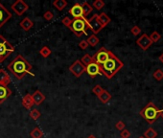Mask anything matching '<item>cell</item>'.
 Masks as SVG:
<instances>
[{
    "mask_svg": "<svg viewBox=\"0 0 163 138\" xmlns=\"http://www.w3.org/2000/svg\"><path fill=\"white\" fill-rule=\"evenodd\" d=\"M8 69L13 73L17 80L23 79L26 74H29L32 77H35V74L32 71L33 69L32 65L21 55L16 56V58L12 60V62L8 65Z\"/></svg>",
    "mask_w": 163,
    "mask_h": 138,
    "instance_id": "6da1fadb",
    "label": "cell"
},
{
    "mask_svg": "<svg viewBox=\"0 0 163 138\" xmlns=\"http://www.w3.org/2000/svg\"><path fill=\"white\" fill-rule=\"evenodd\" d=\"M123 62L118 59L114 54H112L107 62L100 65V69L102 74L105 75L108 79H111L117 72H119L123 68Z\"/></svg>",
    "mask_w": 163,
    "mask_h": 138,
    "instance_id": "7a4b0ae2",
    "label": "cell"
},
{
    "mask_svg": "<svg viewBox=\"0 0 163 138\" xmlns=\"http://www.w3.org/2000/svg\"><path fill=\"white\" fill-rule=\"evenodd\" d=\"M140 115L143 117L150 125H152L158 119V117L160 116V110L156 107V105L154 103L150 102L147 104L143 107V109L140 111Z\"/></svg>",
    "mask_w": 163,
    "mask_h": 138,
    "instance_id": "3957f363",
    "label": "cell"
},
{
    "mask_svg": "<svg viewBox=\"0 0 163 138\" xmlns=\"http://www.w3.org/2000/svg\"><path fill=\"white\" fill-rule=\"evenodd\" d=\"M77 36H82L83 35H87V30L88 29L87 19L85 17L83 18H74L68 27Z\"/></svg>",
    "mask_w": 163,
    "mask_h": 138,
    "instance_id": "277c9868",
    "label": "cell"
},
{
    "mask_svg": "<svg viewBox=\"0 0 163 138\" xmlns=\"http://www.w3.org/2000/svg\"><path fill=\"white\" fill-rule=\"evenodd\" d=\"M112 54L113 53L111 51H108V49H106L105 47H101L100 49L93 55L92 60L95 63L99 64V65H102V64H104L109 58H111V56Z\"/></svg>",
    "mask_w": 163,
    "mask_h": 138,
    "instance_id": "5b68a950",
    "label": "cell"
},
{
    "mask_svg": "<svg viewBox=\"0 0 163 138\" xmlns=\"http://www.w3.org/2000/svg\"><path fill=\"white\" fill-rule=\"evenodd\" d=\"M13 52H15V47L3 36L0 35V58L4 60Z\"/></svg>",
    "mask_w": 163,
    "mask_h": 138,
    "instance_id": "8992f818",
    "label": "cell"
},
{
    "mask_svg": "<svg viewBox=\"0 0 163 138\" xmlns=\"http://www.w3.org/2000/svg\"><path fill=\"white\" fill-rule=\"evenodd\" d=\"M69 71H70L75 77H77V78H80V77L85 72V66L81 62L80 60H77L70 65Z\"/></svg>",
    "mask_w": 163,
    "mask_h": 138,
    "instance_id": "52a82bcc",
    "label": "cell"
},
{
    "mask_svg": "<svg viewBox=\"0 0 163 138\" xmlns=\"http://www.w3.org/2000/svg\"><path fill=\"white\" fill-rule=\"evenodd\" d=\"M11 8L16 15L20 17V15H22L26 11H28L29 6H28L23 0H16L15 3H13V5L11 6Z\"/></svg>",
    "mask_w": 163,
    "mask_h": 138,
    "instance_id": "ba28073f",
    "label": "cell"
},
{
    "mask_svg": "<svg viewBox=\"0 0 163 138\" xmlns=\"http://www.w3.org/2000/svg\"><path fill=\"white\" fill-rule=\"evenodd\" d=\"M87 23H88V28L92 31L93 35L98 34L102 29H103L99 22V20H98V15H94L93 17L87 19Z\"/></svg>",
    "mask_w": 163,
    "mask_h": 138,
    "instance_id": "9c48e42d",
    "label": "cell"
},
{
    "mask_svg": "<svg viewBox=\"0 0 163 138\" xmlns=\"http://www.w3.org/2000/svg\"><path fill=\"white\" fill-rule=\"evenodd\" d=\"M136 44L143 51H146V50H148L151 46H152L153 42H152V40H151L150 36L148 35H147V34H143V35L140 36L139 38H137Z\"/></svg>",
    "mask_w": 163,
    "mask_h": 138,
    "instance_id": "30bf717a",
    "label": "cell"
},
{
    "mask_svg": "<svg viewBox=\"0 0 163 138\" xmlns=\"http://www.w3.org/2000/svg\"><path fill=\"white\" fill-rule=\"evenodd\" d=\"M12 14L11 12H9L5 7H4L3 4H1L0 2V28L3 27L6 24V22L9 19L12 18Z\"/></svg>",
    "mask_w": 163,
    "mask_h": 138,
    "instance_id": "8fae6325",
    "label": "cell"
},
{
    "mask_svg": "<svg viewBox=\"0 0 163 138\" xmlns=\"http://www.w3.org/2000/svg\"><path fill=\"white\" fill-rule=\"evenodd\" d=\"M85 71H87V73L91 77V78H95L97 75H102L100 65L95 63L94 62H91L89 65L85 67Z\"/></svg>",
    "mask_w": 163,
    "mask_h": 138,
    "instance_id": "7c38bea8",
    "label": "cell"
},
{
    "mask_svg": "<svg viewBox=\"0 0 163 138\" xmlns=\"http://www.w3.org/2000/svg\"><path fill=\"white\" fill-rule=\"evenodd\" d=\"M71 15H73L74 18H83V10H82V6L79 3H75L73 7L68 12Z\"/></svg>",
    "mask_w": 163,
    "mask_h": 138,
    "instance_id": "4fadbf2b",
    "label": "cell"
},
{
    "mask_svg": "<svg viewBox=\"0 0 163 138\" xmlns=\"http://www.w3.org/2000/svg\"><path fill=\"white\" fill-rule=\"evenodd\" d=\"M12 90L8 86H4L0 84V104H3L12 95Z\"/></svg>",
    "mask_w": 163,
    "mask_h": 138,
    "instance_id": "5bb4252c",
    "label": "cell"
},
{
    "mask_svg": "<svg viewBox=\"0 0 163 138\" xmlns=\"http://www.w3.org/2000/svg\"><path fill=\"white\" fill-rule=\"evenodd\" d=\"M32 99L33 102H34V105H39L40 104L43 103V101L45 100V96L43 95V93L39 90H36L33 93L32 95Z\"/></svg>",
    "mask_w": 163,
    "mask_h": 138,
    "instance_id": "9a60e30c",
    "label": "cell"
},
{
    "mask_svg": "<svg viewBox=\"0 0 163 138\" xmlns=\"http://www.w3.org/2000/svg\"><path fill=\"white\" fill-rule=\"evenodd\" d=\"M11 83V78L4 69H0V84L8 86Z\"/></svg>",
    "mask_w": 163,
    "mask_h": 138,
    "instance_id": "2e32d148",
    "label": "cell"
},
{
    "mask_svg": "<svg viewBox=\"0 0 163 138\" xmlns=\"http://www.w3.org/2000/svg\"><path fill=\"white\" fill-rule=\"evenodd\" d=\"M22 105L26 109H31L34 105V102H33L32 95L31 94H26L22 98Z\"/></svg>",
    "mask_w": 163,
    "mask_h": 138,
    "instance_id": "e0dca14e",
    "label": "cell"
},
{
    "mask_svg": "<svg viewBox=\"0 0 163 138\" xmlns=\"http://www.w3.org/2000/svg\"><path fill=\"white\" fill-rule=\"evenodd\" d=\"M98 20H99L102 28H104L108 25V23L111 22V17L106 13H101L100 15H98Z\"/></svg>",
    "mask_w": 163,
    "mask_h": 138,
    "instance_id": "ac0fdd59",
    "label": "cell"
},
{
    "mask_svg": "<svg viewBox=\"0 0 163 138\" xmlns=\"http://www.w3.org/2000/svg\"><path fill=\"white\" fill-rule=\"evenodd\" d=\"M19 25L24 31H29L31 28L34 26V22H33L29 17H25L24 19L21 20V22L19 23Z\"/></svg>",
    "mask_w": 163,
    "mask_h": 138,
    "instance_id": "d6986e66",
    "label": "cell"
},
{
    "mask_svg": "<svg viewBox=\"0 0 163 138\" xmlns=\"http://www.w3.org/2000/svg\"><path fill=\"white\" fill-rule=\"evenodd\" d=\"M98 99L100 100V102L101 103H103V104H107L109 102V100L111 99V93H109L108 91L107 90H104L101 92V94L100 95H98Z\"/></svg>",
    "mask_w": 163,
    "mask_h": 138,
    "instance_id": "ffe728a7",
    "label": "cell"
},
{
    "mask_svg": "<svg viewBox=\"0 0 163 138\" xmlns=\"http://www.w3.org/2000/svg\"><path fill=\"white\" fill-rule=\"evenodd\" d=\"M81 6H82V10H83V17L87 18V15H88L89 14L91 13L93 8H92L91 5H89V3L87 2V1L82 3Z\"/></svg>",
    "mask_w": 163,
    "mask_h": 138,
    "instance_id": "44dd1931",
    "label": "cell"
},
{
    "mask_svg": "<svg viewBox=\"0 0 163 138\" xmlns=\"http://www.w3.org/2000/svg\"><path fill=\"white\" fill-rule=\"evenodd\" d=\"M53 6L58 11H63L67 6V1H65V0H55L53 2Z\"/></svg>",
    "mask_w": 163,
    "mask_h": 138,
    "instance_id": "7402d4cb",
    "label": "cell"
},
{
    "mask_svg": "<svg viewBox=\"0 0 163 138\" xmlns=\"http://www.w3.org/2000/svg\"><path fill=\"white\" fill-rule=\"evenodd\" d=\"M30 135L32 138H42L43 136V132L39 128H35L33 131H31Z\"/></svg>",
    "mask_w": 163,
    "mask_h": 138,
    "instance_id": "603a6c76",
    "label": "cell"
},
{
    "mask_svg": "<svg viewBox=\"0 0 163 138\" xmlns=\"http://www.w3.org/2000/svg\"><path fill=\"white\" fill-rule=\"evenodd\" d=\"M87 41L88 43V45L90 46H96L98 43H99V38H98V36L96 35H91L89 38L87 39Z\"/></svg>",
    "mask_w": 163,
    "mask_h": 138,
    "instance_id": "cb8c5ba5",
    "label": "cell"
},
{
    "mask_svg": "<svg viewBox=\"0 0 163 138\" xmlns=\"http://www.w3.org/2000/svg\"><path fill=\"white\" fill-rule=\"evenodd\" d=\"M80 60H81V62L83 63L85 67H87V65H89V64H90L91 62H93L92 57L90 55H88V54H85Z\"/></svg>",
    "mask_w": 163,
    "mask_h": 138,
    "instance_id": "d4e9b609",
    "label": "cell"
},
{
    "mask_svg": "<svg viewBox=\"0 0 163 138\" xmlns=\"http://www.w3.org/2000/svg\"><path fill=\"white\" fill-rule=\"evenodd\" d=\"M157 136V132L153 128H149L144 133V138H156Z\"/></svg>",
    "mask_w": 163,
    "mask_h": 138,
    "instance_id": "484cf974",
    "label": "cell"
},
{
    "mask_svg": "<svg viewBox=\"0 0 163 138\" xmlns=\"http://www.w3.org/2000/svg\"><path fill=\"white\" fill-rule=\"evenodd\" d=\"M51 50H50V48H48L47 46H43L41 49L39 50V54L41 55L43 58H48L49 56L51 55Z\"/></svg>",
    "mask_w": 163,
    "mask_h": 138,
    "instance_id": "4316f807",
    "label": "cell"
},
{
    "mask_svg": "<svg viewBox=\"0 0 163 138\" xmlns=\"http://www.w3.org/2000/svg\"><path fill=\"white\" fill-rule=\"evenodd\" d=\"M150 38H151V40H152V42H153V43H154V42H157V41H159V40H160L161 36H160V34H159V33H158V32L154 31L153 33L151 34Z\"/></svg>",
    "mask_w": 163,
    "mask_h": 138,
    "instance_id": "83f0119b",
    "label": "cell"
},
{
    "mask_svg": "<svg viewBox=\"0 0 163 138\" xmlns=\"http://www.w3.org/2000/svg\"><path fill=\"white\" fill-rule=\"evenodd\" d=\"M29 115H30V117L33 119V120H35V121H36L38 120L39 117H40V112L36 108H35V109H32V110L30 111V113H29Z\"/></svg>",
    "mask_w": 163,
    "mask_h": 138,
    "instance_id": "f1b7e54d",
    "label": "cell"
},
{
    "mask_svg": "<svg viewBox=\"0 0 163 138\" xmlns=\"http://www.w3.org/2000/svg\"><path fill=\"white\" fill-rule=\"evenodd\" d=\"M153 77L156 81H158V82H160V81L163 80V71L161 70V69H157V70L154 72Z\"/></svg>",
    "mask_w": 163,
    "mask_h": 138,
    "instance_id": "f546056e",
    "label": "cell"
},
{
    "mask_svg": "<svg viewBox=\"0 0 163 138\" xmlns=\"http://www.w3.org/2000/svg\"><path fill=\"white\" fill-rule=\"evenodd\" d=\"M93 7H94L96 10L100 11L105 7V2L103 0H95V1L93 2Z\"/></svg>",
    "mask_w": 163,
    "mask_h": 138,
    "instance_id": "4dcf8cb0",
    "label": "cell"
},
{
    "mask_svg": "<svg viewBox=\"0 0 163 138\" xmlns=\"http://www.w3.org/2000/svg\"><path fill=\"white\" fill-rule=\"evenodd\" d=\"M130 32H132V34L133 35V36H138V35H140L141 34V29L138 26H133L132 29H130Z\"/></svg>",
    "mask_w": 163,
    "mask_h": 138,
    "instance_id": "1f68e13d",
    "label": "cell"
},
{
    "mask_svg": "<svg viewBox=\"0 0 163 138\" xmlns=\"http://www.w3.org/2000/svg\"><path fill=\"white\" fill-rule=\"evenodd\" d=\"M43 17L45 18L47 21H50V20H52L53 17H54V14H53L52 12H50V11H47V12H45V13H44Z\"/></svg>",
    "mask_w": 163,
    "mask_h": 138,
    "instance_id": "d6a6232c",
    "label": "cell"
},
{
    "mask_svg": "<svg viewBox=\"0 0 163 138\" xmlns=\"http://www.w3.org/2000/svg\"><path fill=\"white\" fill-rule=\"evenodd\" d=\"M104 89H103V87H102L101 86H95L94 87L92 88V92L94 93L95 95H100L101 94V92L103 91Z\"/></svg>",
    "mask_w": 163,
    "mask_h": 138,
    "instance_id": "836d02e7",
    "label": "cell"
},
{
    "mask_svg": "<svg viewBox=\"0 0 163 138\" xmlns=\"http://www.w3.org/2000/svg\"><path fill=\"white\" fill-rule=\"evenodd\" d=\"M115 127L116 129H118V131H123V129H125V127H126V125L123 121H118L116 125H115Z\"/></svg>",
    "mask_w": 163,
    "mask_h": 138,
    "instance_id": "e575fe53",
    "label": "cell"
},
{
    "mask_svg": "<svg viewBox=\"0 0 163 138\" xmlns=\"http://www.w3.org/2000/svg\"><path fill=\"white\" fill-rule=\"evenodd\" d=\"M71 21L72 20L69 18L68 17H63V20H62V23L63 24L64 26H66V27H69L70 26V23H71Z\"/></svg>",
    "mask_w": 163,
    "mask_h": 138,
    "instance_id": "d590c367",
    "label": "cell"
},
{
    "mask_svg": "<svg viewBox=\"0 0 163 138\" xmlns=\"http://www.w3.org/2000/svg\"><path fill=\"white\" fill-rule=\"evenodd\" d=\"M121 138H129L130 136V132L128 129H123V131H121Z\"/></svg>",
    "mask_w": 163,
    "mask_h": 138,
    "instance_id": "8d00e7d4",
    "label": "cell"
},
{
    "mask_svg": "<svg viewBox=\"0 0 163 138\" xmlns=\"http://www.w3.org/2000/svg\"><path fill=\"white\" fill-rule=\"evenodd\" d=\"M79 46H80L81 49L85 50L89 45H88V43H87V40H82V41H80V43H79Z\"/></svg>",
    "mask_w": 163,
    "mask_h": 138,
    "instance_id": "74e56055",
    "label": "cell"
},
{
    "mask_svg": "<svg viewBox=\"0 0 163 138\" xmlns=\"http://www.w3.org/2000/svg\"><path fill=\"white\" fill-rule=\"evenodd\" d=\"M158 60H159V62H161L163 63V53L159 56V58H158Z\"/></svg>",
    "mask_w": 163,
    "mask_h": 138,
    "instance_id": "f35d334b",
    "label": "cell"
},
{
    "mask_svg": "<svg viewBox=\"0 0 163 138\" xmlns=\"http://www.w3.org/2000/svg\"><path fill=\"white\" fill-rule=\"evenodd\" d=\"M160 116L162 117V119H163V109L162 110H160Z\"/></svg>",
    "mask_w": 163,
    "mask_h": 138,
    "instance_id": "ab89813d",
    "label": "cell"
},
{
    "mask_svg": "<svg viewBox=\"0 0 163 138\" xmlns=\"http://www.w3.org/2000/svg\"><path fill=\"white\" fill-rule=\"evenodd\" d=\"M87 138H96V137H95V136H93V135H90V136L87 137Z\"/></svg>",
    "mask_w": 163,
    "mask_h": 138,
    "instance_id": "60d3db41",
    "label": "cell"
},
{
    "mask_svg": "<svg viewBox=\"0 0 163 138\" xmlns=\"http://www.w3.org/2000/svg\"><path fill=\"white\" fill-rule=\"evenodd\" d=\"M3 62V60H2L1 58H0V62Z\"/></svg>",
    "mask_w": 163,
    "mask_h": 138,
    "instance_id": "b9f144b4",
    "label": "cell"
},
{
    "mask_svg": "<svg viewBox=\"0 0 163 138\" xmlns=\"http://www.w3.org/2000/svg\"><path fill=\"white\" fill-rule=\"evenodd\" d=\"M139 138H144V137H143V136H141V137H139Z\"/></svg>",
    "mask_w": 163,
    "mask_h": 138,
    "instance_id": "7bdbcfd3",
    "label": "cell"
}]
</instances>
